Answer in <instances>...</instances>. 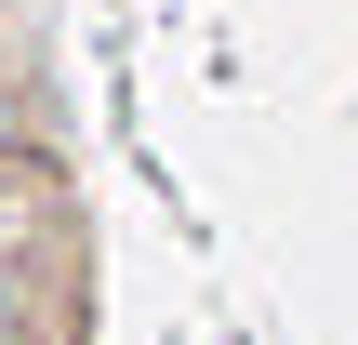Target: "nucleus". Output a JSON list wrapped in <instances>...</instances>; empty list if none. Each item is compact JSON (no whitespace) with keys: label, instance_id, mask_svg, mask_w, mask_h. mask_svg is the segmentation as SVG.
<instances>
[{"label":"nucleus","instance_id":"f257e3e1","mask_svg":"<svg viewBox=\"0 0 358 345\" xmlns=\"http://www.w3.org/2000/svg\"><path fill=\"white\" fill-rule=\"evenodd\" d=\"M0 332H13V279H0Z\"/></svg>","mask_w":358,"mask_h":345}]
</instances>
